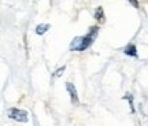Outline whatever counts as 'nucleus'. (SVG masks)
Wrapping results in <instances>:
<instances>
[{
	"mask_svg": "<svg viewBox=\"0 0 148 126\" xmlns=\"http://www.w3.org/2000/svg\"><path fill=\"white\" fill-rule=\"evenodd\" d=\"M123 53L127 55V56H132V58H137L138 53H137V48L134 44H127L126 47L123 48Z\"/></svg>",
	"mask_w": 148,
	"mask_h": 126,
	"instance_id": "obj_4",
	"label": "nucleus"
},
{
	"mask_svg": "<svg viewBox=\"0 0 148 126\" xmlns=\"http://www.w3.org/2000/svg\"><path fill=\"white\" fill-rule=\"evenodd\" d=\"M49 27H51L49 23H40V25H37L36 26V34H38V36L45 34V33L49 30Z\"/></svg>",
	"mask_w": 148,
	"mask_h": 126,
	"instance_id": "obj_6",
	"label": "nucleus"
},
{
	"mask_svg": "<svg viewBox=\"0 0 148 126\" xmlns=\"http://www.w3.org/2000/svg\"><path fill=\"white\" fill-rule=\"evenodd\" d=\"M123 99H126V100H129V105H130V111H132V112H134V105H133V96L130 93H126L125 94V97H123Z\"/></svg>",
	"mask_w": 148,
	"mask_h": 126,
	"instance_id": "obj_7",
	"label": "nucleus"
},
{
	"mask_svg": "<svg viewBox=\"0 0 148 126\" xmlns=\"http://www.w3.org/2000/svg\"><path fill=\"white\" fill-rule=\"evenodd\" d=\"M97 33H99V26H90L89 32H88L85 36L75 37L73 41L70 42L69 49L73 51V52H82V51H86V49L93 44L96 36H97Z\"/></svg>",
	"mask_w": 148,
	"mask_h": 126,
	"instance_id": "obj_1",
	"label": "nucleus"
},
{
	"mask_svg": "<svg viewBox=\"0 0 148 126\" xmlns=\"http://www.w3.org/2000/svg\"><path fill=\"white\" fill-rule=\"evenodd\" d=\"M93 16H95V19L99 22V23H103V22L106 21V15H104V10H103V7H97V8L95 10Z\"/></svg>",
	"mask_w": 148,
	"mask_h": 126,
	"instance_id": "obj_5",
	"label": "nucleus"
},
{
	"mask_svg": "<svg viewBox=\"0 0 148 126\" xmlns=\"http://www.w3.org/2000/svg\"><path fill=\"white\" fill-rule=\"evenodd\" d=\"M127 1H129L133 7H136V8H138V7H140V4H138V0H127Z\"/></svg>",
	"mask_w": 148,
	"mask_h": 126,
	"instance_id": "obj_9",
	"label": "nucleus"
},
{
	"mask_svg": "<svg viewBox=\"0 0 148 126\" xmlns=\"http://www.w3.org/2000/svg\"><path fill=\"white\" fill-rule=\"evenodd\" d=\"M64 68H66V66H62V67H60V68H58V70H56V71L53 73V77H56V78H58V77H60V75L63 74Z\"/></svg>",
	"mask_w": 148,
	"mask_h": 126,
	"instance_id": "obj_8",
	"label": "nucleus"
},
{
	"mask_svg": "<svg viewBox=\"0 0 148 126\" xmlns=\"http://www.w3.org/2000/svg\"><path fill=\"white\" fill-rule=\"evenodd\" d=\"M66 89L70 94V101L73 105H79V96L78 92H77V88L74 86V84L71 82H66Z\"/></svg>",
	"mask_w": 148,
	"mask_h": 126,
	"instance_id": "obj_3",
	"label": "nucleus"
},
{
	"mask_svg": "<svg viewBox=\"0 0 148 126\" xmlns=\"http://www.w3.org/2000/svg\"><path fill=\"white\" fill-rule=\"evenodd\" d=\"M7 116L16 122H22V123H26L29 122V112L26 110H22L18 107H11L7 110Z\"/></svg>",
	"mask_w": 148,
	"mask_h": 126,
	"instance_id": "obj_2",
	"label": "nucleus"
}]
</instances>
